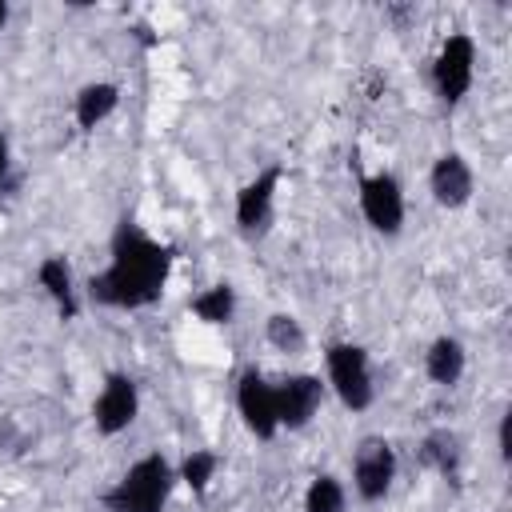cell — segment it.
<instances>
[{
    "label": "cell",
    "mask_w": 512,
    "mask_h": 512,
    "mask_svg": "<svg viewBox=\"0 0 512 512\" xmlns=\"http://www.w3.org/2000/svg\"><path fill=\"white\" fill-rule=\"evenodd\" d=\"M172 276V248L152 240L132 216H124L108 244V268L88 276V300L100 308H152Z\"/></svg>",
    "instance_id": "6da1fadb"
},
{
    "label": "cell",
    "mask_w": 512,
    "mask_h": 512,
    "mask_svg": "<svg viewBox=\"0 0 512 512\" xmlns=\"http://www.w3.org/2000/svg\"><path fill=\"white\" fill-rule=\"evenodd\" d=\"M172 484H176V468L160 452H148L100 496V504L104 512H164Z\"/></svg>",
    "instance_id": "7a4b0ae2"
},
{
    "label": "cell",
    "mask_w": 512,
    "mask_h": 512,
    "mask_svg": "<svg viewBox=\"0 0 512 512\" xmlns=\"http://www.w3.org/2000/svg\"><path fill=\"white\" fill-rule=\"evenodd\" d=\"M324 368H328V384L332 392L340 396V404L348 412H364L372 408L376 400V384H372V364H368V352L360 344H328L324 348Z\"/></svg>",
    "instance_id": "3957f363"
},
{
    "label": "cell",
    "mask_w": 512,
    "mask_h": 512,
    "mask_svg": "<svg viewBox=\"0 0 512 512\" xmlns=\"http://www.w3.org/2000/svg\"><path fill=\"white\" fill-rule=\"evenodd\" d=\"M472 72H476V40L468 32H452L444 36L436 60H432V84L436 96L444 104H460L472 88Z\"/></svg>",
    "instance_id": "277c9868"
},
{
    "label": "cell",
    "mask_w": 512,
    "mask_h": 512,
    "mask_svg": "<svg viewBox=\"0 0 512 512\" xmlns=\"http://www.w3.org/2000/svg\"><path fill=\"white\" fill-rule=\"evenodd\" d=\"M284 180V168L272 164L264 168L256 180H248L240 192H236V228L244 240H260L272 220H276V188Z\"/></svg>",
    "instance_id": "5b68a950"
},
{
    "label": "cell",
    "mask_w": 512,
    "mask_h": 512,
    "mask_svg": "<svg viewBox=\"0 0 512 512\" xmlns=\"http://www.w3.org/2000/svg\"><path fill=\"white\" fill-rule=\"evenodd\" d=\"M396 480V452L384 436H364L356 444V456H352V484H356V496L376 504L388 496Z\"/></svg>",
    "instance_id": "8992f818"
},
{
    "label": "cell",
    "mask_w": 512,
    "mask_h": 512,
    "mask_svg": "<svg viewBox=\"0 0 512 512\" xmlns=\"http://www.w3.org/2000/svg\"><path fill=\"white\" fill-rule=\"evenodd\" d=\"M136 412H140L136 380L128 372H108L104 388L92 400V424H96V432L100 436H120L124 428H132Z\"/></svg>",
    "instance_id": "52a82bcc"
},
{
    "label": "cell",
    "mask_w": 512,
    "mask_h": 512,
    "mask_svg": "<svg viewBox=\"0 0 512 512\" xmlns=\"http://www.w3.org/2000/svg\"><path fill=\"white\" fill-rule=\"evenodd\" d=\"M236 408H240V420L244 428L256 436V440H272L280 432V420H276V392L272 384L264 380V372L256 364H248L236 380Z\"/></svg>",
    "instance_id": "ba28073f"
},
{
    "label": "cell",
    "mask_w": 512,
    "mask_h": 512,
    "mask_svg": "<svg viewBox=\"0 0 512 512\" xmlns=\"http://www.w3.org/2000/svg\"><path fill=\"white\" fill-rule=\"evenodd\" d=\"M360 212L380 236H396L404 228V192L392 172L360 176Z\"/></svg>",
    "instance_id": "9c48e42d"
},
{
    "label": "cell",
    "mask_w": 512,
    "mask_h": 512,
    "mask_svg": "<svg viewBox=\"0 0 512 512\" xmlns=\"http://www.w3.org/2000/svg\"><path fill=\"white\" fill-rule=\"evenodd\" d=\"M272 392H276V420L288 432H300L316 416V408L324 400V384L312 372H292L280 384H272Z\"/></svg>",
    "instance_id": "30bf717a"
},
{
    "label": "cell",
    "mask_w": 512,
    "mask_h": 512,
    "mask_svg": "<svg viewBox=\"0 0 512 512\" xmlns=\"http://www.w3.org/2000/svg\"><path fill=\"white\" fill-rule=\"evenodd\" d=\"M428 188H432V200L440 208H464L476 192V176H472V164L460 156V152H444L436 156L432 172H428Z\"/></svg>",
    "instance_id": "8fae6325"
},
{
    "label": "cell",
    "mask_w": 512,
    "mask_h": 512,
    "mask_svg": "<svg viewBox=\"0 0 512 512\" xmlns=\"http://www.w3.org/2000/svg\"><path fill=\"white\" fill-rule=\"evenodd\" d=\"M416 460L432 472H440L444 480H460V464H464V440L452 428H436L420 440Z\"/></svg>",
    "instance_id": "7c38bea8"
},
{
    "label": "cell",
    "mask_w": 512,
    "mask_h": 512,
    "mask_svg": "<svg viewBox=\"0 0 512 512\" xmlns=\"http://www.w3.org/2000/svg\"><path fill=\"white\" fill-rule=\"evenodd\" d=\"M36 280H40V288L48 292V300L56 304L60 320H76V316H80V300H76L72 268H68L64 256H44L40 268H36Z\"/></svg>",
    "instance_id": "4fadbf2b"
},
{
    "label": "cell",
    "mask_w": 512,
    "mask_h": 512,
    "mask_svg": "<svg viewBox=\"0 0 512 512\" xmlns=\"http://www.w3.org/2000/svg\"><path fill=\"white\" fill-rule=\"evenodd\" d=\"M116 104H120V88H116L112 80H92V84H84V88L76 92V108H72L80 132L100 128V124L116 112Z\"/></svg>",
    "instance_id": "5bb4252c"
},
{
    "label": "cell",
    "mask_w": 512,
    "mask_h": 512,
    "mask_svg": "<svg viewBox=\"0 0 512 512\" xmlns=\"http://www.w3.org/2000/svg\"><path fill=\"white\" fill-rule=\"evenodd\" d=\"M464 364H468V352H464V344H460L456 336H436V340L428 344V352H424V372H428V380H432V384H444V388H452V384L464 376Z\"/></svg>",
    "instance_id": "9a60e30c"
},
{
    "label": "cell",
    "mask_w": 512,
    "mask_h": 512,
    "mask_svg": "<svg viewBox=\"0 0 512 512\" xmlns=\"http://www.w3.org/2000/svg\"><path fill=\"white\" fill-rule=\"evenodd\" d=\"M188 308H192V316L204 320V324H228V320L236 316V288H232L228 280H220V284L196 292Z\"/></svg>",
    "instance_id": "2e32d148"
},
{
    "label": "cell",
    "mask_w": 512,
    "mask_h": 512,
    "mask_svg": "<svg viewBox=\"0 0 512 512\" xmlns=\"http://www.w3.org/2000/svg\"><path fill=\"white\" fill-rule=\"evenodd\" d=\"M264 340L276 352H304V344H308V336H304V328H300V320L292 312H272L264 320Z\"/></svg>",
    "instance_id": "e0dca14e"
},
{
    "label": "cell",
    "mask_w": 512,
    "mask_h": 512,
    "mask_svg": "<svg viewBox=\"0 0 512 512\" xmlns=\"http://www.w3.org/2000/svg\"><path fill=\"white\" fill-rule=\"evenodd\" d=\"M348 508V496H344V484L336 476H316L304 492V512H344Z\"/></svg>",
    "instance_id": "ac0fdd59"
},
{
    "label": "cell",
    "mask_w": 512,
    "mask_h": 512,
    "mask_svg": "<svg viewBox=\"0 0 512 512\" xmlns=\"http://www.w3.org/2000/svg\"><path fill=\"white\" fill-rule=\"evenodd\" d=\"M216 468H220V456L200 448V452H188V456H184V464H180L176 480H184L196 496H204V492H208V480L216 476Z\"/></svg>",
    "instance_id": "d6986e66"
},
{
    "label": "cell",
    "mask_w": 512,
    "mask_h": 512,
    "mask_svg": "<svg viewBox=\"0 0 512 512\" xmlns=\"http://www.w3.org/2000/svg\"><path fill=\"white\" fill-rule=\"evenodd\" d=\"M16 192H20V176H16V168H12V144H8V136L0 132V204H8Z\"/></svg>",
    "instance_id": "ffe728a7"
},
{
    "label": "cell",
    "mask_w": 512,
    "mask_h": 512,
    "mask_svg": "<svg viewBox=\"0 0 512 512\" xmlns=\"http://www.w3.org/2000/svg\"><path fill=\"white\" fill-rule=\"evenodd\" d=\"M500 460H512V412L500 416Z\"/></svg>",
    "instance_id": "44dd1931"
},
{
    "label": "cell",
    "mask_w": 512,
    "mask_h": 512,
    "mask_svg": "<svg viewBox=\"0 0 512 512\" xmlns=\"http://www.w3.org/2000/svg\"><path fill=\"white\" fill-rule=\"evenodd\" d=\"M4 24H8V4L0 0V32H4Z\"/></svg>",
    "instance_id": "7402d4cb"
}]
</instances>
